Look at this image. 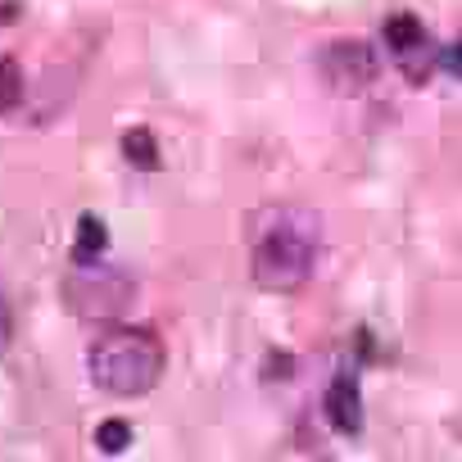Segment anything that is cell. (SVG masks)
<instances>
[{
	"mask_svg": "<svg viewBox=\"0 0 462 462\" xmlns=\"http://www.w3.org/2000/svg\"><path fill=\"white\" fill-rule=\"evenodd\" d=\"M109 250V231L96 213H82L78 217V241H73V263H87V259H100Z\"/></svg>",
	"mask_w": 462,
	"mask_h": 462,
	"instance_id": "7",
	"label": "cell"
},
{
	"mask_svg": "<svg viewBox=\"0 0 462 462\" xmlns=\"http://www.w3.org/2000/svg\"><path fill=\"white\" fill-rule=\"evenodd\" d=\"M318 69H322V78L331 82V91H340V96H363V91L376 82L381 60H376V51H372L367 42L340 37V42H327V46H322Z\"/></svg>",
	"mask_w": 462,
	"mask_h": 462,
	"instance_id": "4",
	"label": "cell"
},
{
	"mask_svg": "<svg viewBox=\"0 0 462 462\" xmlns=\"http://www.w3.org/2000/svg\"><path fill=\"white\" fill-rule=\"evenodd\" d=\"M327 421L340 435H358L363 430V390H358V376L354 372H340L327 385Z\"/></svg>",
	"mask_w": 462,
	"mask_h": 462,
	"instance_id": "5",
	"label": "cell"
},
{
	"mask_svg": "<svg viewBox=\"0 0 462 462\" xmlns=\"http://www.w3.org/2000/svg\"><path fill=\"white\" fill-rule=\"evenodd\" d=\"M263 376H268V381H291V376H295V358H291L286 349H273V354L263 358Z\"/></svg>",
	"mask_w": 462,
	"mask_h": 462,
	"instance_id": "11",
	"label": "cell"
},
{
	"mask_svg": "<svg viewBox=\"0 0 462 462\" xmlns=\"http://www.w3.org/2000/svg\"><path fill=\"white\" fill-rule=\"evenodd\" d=\"M23 91H28V82H23V64H19L14 55H5V60H0V114L19 109Z\"/></svg>",
	"mask_w": 462,
	"mask_h": 462,
	"instance_id": "9",
	"label": "cell"
},
{
	"mask_svg": "<svg viewBox=\"0 0 462 462\" xmlns=\"http://www.w3.org/2000/svg\"><path fill=\"white\" fill-rule=\"evenodd\" d=\"M439 69H444V73H453V82H457V42L439 51Z\"/></svg>",
	"mask_w": 462,
	"mask_h": 462,
	"instance_id": "12",
	"label": "cell"
},
{
	"mask_svg": "<svg viewBox=\"0 0 462 462\" xmlns=\"http://www.w3.org/2000/svg\"><path fill=\"white\" fill-rule=\"evenodd\" d=\"M322 245V217L304 204H273L254 222L250 277L268 295H295L309 286Z\"/></svg>",
	"mask_w": 462,
	"mask_h": 462,
	"instance_id": "1",
	"label": "cell"
},
{
	"mask_svg": "<svg viewBox=\"0 0 462 462\" xmlns=\"http://www.w3.org/2000/svg\"><path fill=\"white\" fill-rule=\"evenodd\" d=\"M123 159L132 163V168H141V172H154L163 159H159V141H154V132L150 127H132V132H123Z\"/></svg>",
	"mask_w": 462,
	"mask_h": 462,
	"instance_id": "8",
	"label": "cell"
},
{
	"mask_svg": "<svg viewBox=\"0 0 462 462\" xmlns=\"http://www.w3.org/2000/svg\"><path fill=\"white\" fill-rule=\"evenodd\" d=\"M0 340H10V309H5V300H0Z\"/></svg>",
	"mask_w": 462,
	"mask_h": 462,
	"instance_id": "13",
	"label": "cell"
},
{
	"mask_svg": "<svg viewBox=\"0 0 462 462\" xmlns=\"http://www.w3.org/2000/svg\"><path fill=\"white\" fill-rule=\"evenodd\" d=\"M132 295H136V282L100 259H87V263H73V273L64 277V300L73 313L82 318H96V322H109L118 318L123 309H132Z\"/></svg>",
	"mask_w": 462,
	"mask_h": 462,
	"instance_id": "3",
	"label": "cell"
},
{
	"mask_svg": "<svg viewBox=\"0 0 462 462\" xmlns=\"http://www.w3.org/2000/svg\"><path fill=\"white\" fill-rule=\"evenodd\" d=\"M96 444H100L105 457H118V453L132 448V426H127L123 417H105V421L96 426Z\"/></svg>",
	"mask_w": 462,
	"mask_h": 462,
	"instance_id": "10",
	"label": "cell"
},
{
	"mask_svg": "<svg viewBox=\"0 0 462 462\" xmlns=\"http://www.w3.org/2000/svg\"><path fill=\"white\" fill-rule=\"evenodd\" d=\"M14 14H19V5H14V0H5V5H0V23H14Z\"/></svg>",
	"mask_w": 462,
	"mask_h": 462,
	"instance_id": "14",
	"label": "cell"
},
{
	"mask_svg": "<svg viewBox=\"0 0 462 462\" xmlns=\"http://www.w3.org/2000/svg\"><path fill=\"white\" fill-rule=\"evenodd\" d=\"M163 367H168V354H163V340L150 331V327H127V322H114L105 327L91 349H87V372H91V385L114 394V399H136V394H150L159 381H163Z\"/></svg>",
	"mask_w": 462,
	"mask_h": 462,
	"instance_id": "2",
	"label": "cell"
},
{
	"mask_svg": "<svg viewBox=\"0 0 462 462\" xmlns=\"http://www.w3.org/2000/svg\"><path fill=\"white\" fill-rule=\"evenodd\" d=\"M381 37H385L390 55L399 60V55H408V51H417V46L426 42V28H421L417 14H390L385 28H381Z\"/></svg>",
	"mask_w": 462,
	"mask_h": 462,
	"instance_id": "6",
	"label": "cell"
}]
</instances>
